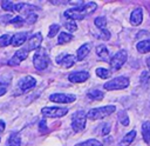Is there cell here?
Wrapping results in <instances>:
<instances>
[{"label": "cell", "instance_id": "1", "mask_svg": "<svg viewBox=\"0 0 150 146\" xmlns=\"http://www.w3.org/2000/svg\"><path fill=\"white\" fill-rule=\"evenodd\" d=\"M97 8V5L93 1L82 4L80 6H75L74 8H69L64 12V16L67 19H71V20H82L86 16L90 15L91 13L95 12V9Z\"/></svg>", "mask_w": 150, "mask_h": 146}, {"label": "cell", "instance_id": "2", "mask_svg": "<svg viewBox=\"0 0 150 146\" xmlns=\"http://www.w3.org/2000/svg\"><path fill=\"white\" fill-rule=\"evenodd\" d=\"M115 111H116V106H114V105L96 107V108H91L87 113V117L90 120H98V119H102L104 117H108V115L112 114Z\"/></svg>", "mask_w": 150, "mask_h": 146}, {"label": "cell", "instance_id": "3", "mask_svg": "<svg viewBox=\"0 0 150 146\" xmlns=\"http://www.w3.org/2000/svg\"><path fill=\"white\" fill-rule=\"evenodd\" d=\"M48 62H49V58H48V53H47L46 48H43V47L38 48L34 54V58H33L34 67L38 71H42V69L47 68Z\"/></svg>", "mask_w": 150, "mask_h": 146}, {"label": "cell", "instance_id": "4", "mask_svg": "<svg viewBox=\"0 0 150 146\" xmlns=\"http://www.w3.org/2000/svg\"><path fill=\"white\" fill-rule=\"evenodd\" d=\"M130 84V80L128 77H124V75H120V77H116L111 80H109L108 82H105L103 85L104 89L107 91H114V89H124L129 86Z\"/></svg>", "mask_w": 150, "mask_h": 146}, {"label": "cell", "instance_id": "5", "mask_svg": "<svg viewBox=\"0 0 150 146\" xmlns=\"http://www.w3.org/2000/svg\"><path fill=\"white\" fill-rule=\"evenodd\" d=\"M87 113L84 111H77L74 113L73 118H71V128L74 132L79 133L81 131L84 130L86 127V121H87Z\"/></svg>", "mask_w": 150, "mask_h": 146}, {"label": "cell", "instance_id": "6", "mask_svg": "<svg viewBox=\"0 0 150 146\" xmlns=\"http://www.w3.org/2000/svg\"><path fill=\"white\" fill-rule=\"evenodd\" d=\"M127 58H128V53L125 49H120L117 53H115L112 55V58L110 59V62H109L111 69L112 71L120 69L124 65V62L127 61Z\"/></svg>", "mask_w": 150, "mask_h": 146}, {"label": "cell", "instance_id": "7", "mask_svg": "<svg viewBox=\"0 0 150 146\" xmlns=\"http://www.w3.org/2000/svg\"><path fill=\"white\" fill-rule=\"evenodd\" d=\"M41 113L45 117L49 118H61L68 113L67 107H43L41 110Z\"/></svg>", "mask_w": 150, "mask_h": 146}, {"label": "cell", "instance_id": "8", "mask_svg": "<svg viewBox=\"0 0 150 146\" xmlns=\"http://www.w3.org/2000/svg\"><path fill=\"white\" fill-rule=\"evenodd\" d=\"M49 100L56 104H70L76 100L74 94H64V93H54L49 97Z\"/></svg>", "mask_w": 150, "mask_h": 146}, {"label": "cell", "instance_id": "9", "mask_svg": "<svg viewBox=\"0 0 150 146\" xmlns=\"http://www.w3.org/2000/svg\"><path fill=\"white\" fill-rule=\"evenodd\" d=\"M36 85V80L30 77V75H26V77H22L19 81H18V87L22 91V92H27L32 88H34Z\"/></svg>", "mask_w": 150, "mask_h": 146}, {"label": "cell", "instance_id": "10", "mask_svg": "<svg viewBox=\"0 0 150 146\" xmlns=\"http://www.w3.org/2000/svg\"><path fill=\"white\" fill-rule=\"evenodd\" d=\"M42 42V34L40 32L33 34L28 40H27V44H26V51L29 52V51H33V49H38L40 48V45Z\"/></svg>", "mask_w": 150, "mask_h": 146}, {"label": "cell", "instance_id": "11", "mask_svg": "<svg viewBox=\"0 0 150 146\" xmlns=\"http://www.w3.org/2000/svg\"><path fill=\"white\" fill-rule=\"evenodd\" d=\"M28 55V52L23 49H19L14 53V55L8 60V66H19Z\"/></svg>", "mask_w": 150, "mask_h": 146}, {"label": "cell", "instance_id": "12", "mask_svg": "<svg viewBox=\"0 0 150 146\" xmlns=\"http://www.w3.org/2000/svg\"><path fill=\"white\" fill-rule=\"evenodd\" d=\"M55 61H56V64L61 65L62 67L69 68V67H71L75 64V57L71 55V54H64V53H62V54H60L55 59Z\"/></svg>", "mask_w": 150, "mask_h": 146}, {"label": "cell", "instance_id": "13", "mask_svg": "<svg viewBox=\"0 0 150 146\" xmlns=\"http://www.w3.org/2000/svg\"><path fill=\"white\" fill-rule=\"evenodd\" d=\"M89 78V73L84 72V71H77V72H73L68 75V79L70 82L74 84H80V82H84L86 80H88Z\"/></svg>", "mask_w": 150, "mask_h": 146}, {"label": "cell", "instance_id": "14", "mask_svg": "<svg viewBox=\"0 0 150 146\" xmlns=\"http://www.w3.org/2000/svg\"><path fill=\"white\" fill-rule=\"evenodd\" d=\"M27 40H28V32H19V33L13 35V38H12V46L19 47V46L23 45Z\"/></svg>", "mask_w": 150, "mask_h": 146}, {"label": "cell", "instance_id": "15", "mask_svg": "<svg viewBox=\"0 0 150 146\" xmlns=\"http://www.w3.org/2000/svg\"><path fill=\"white\" fill-rule=\"evenodd\" d=\"M142 20H143V11H142L141 7H137V8H135V9L131 12L130 22H131V25H134V26H138V25H141Z\"/></svg>", "mask_w": 150, "mask_h": 146}, {"label": "cell", "instance_id": "16", "mask_svg": "<svg viewBox=\"0 0 150 146\" xmlns=\"http://www.w3.org/2000/svg\"><path fill=\"white\" fill-rule=\"evenodd\" d=\"M90 48H91V44H83L76 52V59L77 60H83L90 52Z\"/></svg>", "mask_w": 150, "mask_h": 146}, {"label": "cell", "instance_id": "17", "mask_svg": "<svg viewBox=\"0 0 150 146\" xmlns=\"http://www.w3.org/2000/svg\"><path fill=\"white\" fill-rule=\"evenodd\" d=\"M96 54L103 60V61H109L110 62V59H109V51L108 48L104 46V45H98L96 47Z\"/></svg>", "mask_w": 150, "mask_h": 146}, {"label": "cell", "instance_id": "18", "mask_svg": "<svg viewBox=\"0 0 150 146\" xmlns=\"http://www.w3.org/2000/svg\"><path fill=\"white\" fill-rule=\"evenodd\" d=\"M7 146H21V138L20 134L13 132L7 139Z\"/></svg>", "mask_w": 150, "mask_h": 146}, {"label": "cell", "instance_id": "19", "mask_svg": "<svg viewBox=\"0 0 150 146\" xmlns=\"http://www.w3.org/2000/svg\"><path fill=\"white\" fill-rule=\"evenodd\" d=\"M135 137H136V131H135V130L130 131L129 133H127V134L123 137V139H122L121 142H120V146H129V145L134 141Z\"/></svg>", "mask_w": 150, "mask_h": 146}, {"label": "cell", "instance_id": "20", "mask_svg": "<svg viewBox=\"0 0 150 146\" xmlns=\"http://www.w3.org/2000/svg\"><path fill=\"white\" fill-rule=\"evenodd\" d=\"M136 48L139 53H148L150 52V39H146V40H142L139 42H137L136 45Z\"/></svg>", "mask_w": 150, "mask_h": 146}, {"label": "cell", "instance_id": "21", "mask_svg": "<svg viewBox=\"0 0 150 146\" xmlns=\"http://www.w3.org/2000/svg\"><path fill=\"white\" fill-rule=\"evenodd\" d=\"M87 97L90 99V100H95V101H98V100H102L104 98V93L100 89H91L87 93Z\"/></svg>", "mask_w": 150, "mask_h": 146}, {"label": "cell", "instance_id": "22", "mask_svg": "<svg viewBox=\"0 0 150 146\" xmlns=\"http://www.w3.org/2000/svg\"><path fill=\"white\" fill-rule=\"evenodd\" d=\"M142 134H143V139L145 140V142L150 145V121L143 122V125H142Z\"/></svg>", "mask_w": 150, "mask_h": 146}, {"label": "cell", "instance_id": "23", "mask_svg": "<svg viewBox=\"0 0 150 146\" xmlns=\"http://www.w3.org/2000/svg\"><path fill=\"white\" fill-rule=\"evenodd\" d=\"M73 39V35L68 32H61L57 36V44L59 45H62V44H66V42H69L70 40Z\"/></svg>", "mask_w": 150, "mask_h": 146}, {"label": "cell", "instance_id": "24", "mask_svg": "<svg viewBox=\"0 0 150 146\" xmlns=\"http://www.w3.org/2000/svg\"><path fill=\"white\" fill-rule=\"evenodd\" d=\"M63 26L66 27V29H67L70 34L77 29V25H76V22H75L74 20H71V19H67V20H64Z\"/></svg>", "mask_w": 150, "mask_h": 146}, {"label": "cell", "instance_id": "25", "mask_svg": "<svg viewBox=\"0 0 150 146\" xmlns=\"http://www.w3.org/2000/svg\"><path fill=\"white\" fill-rule=\"evenodd\" d=\"M139 81H141V85H142V86H144V87L149 86V85H150V74H149V72L143 71L142 74H141Z\"/></svg>", "mask_w": 150, "mask_h": 146}, {"label": "cell", "instance_id": "26", "mask_svg": "<svg viewBox=\"0 0 150 146\" xmlns=\"http://www.w3.org/2000/svg\"><path fill=\"white\" fill-rule=\"evenodd\" d=\"M94 22H95V26H96L97 28H100L101 31L105 29L107 20H105V18H104V16H97V18L94 20Z\"/></svg>", "mask_w": 150, "mask_h": 146}, {"label": "cell", "instance_id": "27", "mask_svg": "<svg viewBox=\"0 0 150 146\" xmlns=\"http://www.w3.org/2000/svg\"><path fill=\"white\" fill-rule=\"evenodd\" d=\"M12 38H13V35H9V34L1 35L0 36V47H6L9 44L12 45Z\"/></svg>", "mask_w": 150, "mask_h": 146}, {"label": "cell", "instance_id": "28", "mask_svg": "<svg viewBox=\"0 0 150 146\" xmlns=\"http://www.w3.org/2000/svg\"><path fill=\"white\" fill-rule=\"evenodd\" d=\"M75 146H103V145H102V142H100L96 139H89V140H86L83 142L76 144Z\"/></svg>", "mask_w": 150, "mask_h": 146}, {"label": "cell", "instance_id": "29", "mask_svg": "<svg viewBox=\"0 0 150 146\" xmlns=\"http://www.w3.org/2000/svg\"><path fill=\"white\" fill-rule=\"evenodd\" d=\"M60 31V25L57 24H53L49 26V31H48V38H54L56 36V34Z\"/></svg>", "mask_w": 150, "mask_h": 146}, {"label": "cell", "instance_id": "30", "mask_svg": "<svg viewBox=\"0 0 150 146\" xmlns=\"http://www.w3.org/2000/svg\"><path fill=\"white\" fill-rule=\"evenodd\" d=\"M118 121L122 125H124V126H128L129 125V117H128V114H127L125 111H121L118 113Z\"/></svg>", "mask_w": 150, "mask_h": 146}, {"label": "cell", "instance_id": "31", "mask_svg": "<svg viewBox=\"0 0 150 146\" xmlns=\"http://www.w3.org/2000/svg\"><path fill=\"white\" fill-rule=\"evenodd\" d=\"M96 75L100 77V78H102V79H107V78L110 77V71L100 67V68H96Z\"/></svg>", "mask_w": 150, "mask_h": 146}, {"label": "cell", "instance_id": "32", "mask_svg": "<svg viewBox=\"0 0 150 146\" xmlns=\"http://www.w3.org/2000/svg\"><path fill=\"white\" fill-rule=\"evenodd\" d=\"M14 6H15V4H13L12 1H2V2H1V8H2L4 11L14 12Z\"/></svg>", "mask_w": 150, "mask_h": 146}, {"label": "cell", "instance_id": "33", "mask_svg": "<svg viewBox=\"0 0 150 146\" xmlns=\"http://www.w3.org/2000/svg\"><path fill=\"white\" fill-rule=\"evenodd\" d=\"M36 20H38V15L35 13H32V14H29V15L26 16L25 22H27V24H34Z\"/></svg>", "mask_w": 150, "mask_h": 146}, {"label": "cell", "instance_id": "34", "mask_svg": "<svg viewBox=\"0 0 150 146\" xmlns=\"http://www.w3.org/2000/svg\"><path fill=\"white\" fill-rule=\"evenodd\" d=\"M25 22V20H23V18L22 16H15V18H13V19H11L9 20V24H14V25H22Z\"/></svg>", "mask_w": 150, "mask_h": 146}, {"label": "cell", "instance_id": "35", "mask_svg": "<svg viewBox=\"0 0 150 146\" xmlns=\"http://www.w3.org/2000/svg\"><path fill=\"white\" fill-rule=\"evenodd\" d=\"M100 38L103 39V40H109V39H110V32H109L107 28L103 29V31H101V35H100Z\"/></svg>", "mask_w": 150, "mask_h": 146}, {"label": "cell", "instance_id": "36", "mask_svg": "<svg viewBox=\"0 0 150 146\" xmlns=\"http://www.w3.org/2000/svg\"><path fill=\"white\" fill-rule=\"evenodd\" d=\"M110 132V125L109 124H104V126H103V128H102V135H107L108 133Z\"/></svg>", "mask_w": 150, "mask_h": 146}, {"label": "cell", "instance_id": "37", "mask_svg": "<svg viewBox=\"0 0 150 146\" xmlns=\"http://www.w3.org/2000/svg\"><path fill=\"white\" fill-rule=\"evenodd\" d=\"M6 91H7V86H6V84H4V82L0 81V97L4 95V94L6 93Z\"/></svg>", "mask_w": 150, "mask_h": 146}, {"label": "cell", "instance_id": "38", "mask_svg": "<svg viewBox=\"0 0 150 146\" xmlns=\"http://www.w3.org/2000/svg\"><path fill=\"white\" fill-rule=\"evenodd\" d=\"M40 131L41 132H47L48 131V128L46 127V121L45 120H41L40 121Z\"/></svg>", "mask_w": 150, "mask_h": 146}, {"label": "cell", "instance_id": "39", "mask_svg": "<svg viewBox=\"0 0 150 146\" xmlns=\"http://www.w3.org/2000/svg\"><path fill=\"white\" fill-rule=\"evenodd\" d=\"M5 131V121L0 120V133H2Z\"/></svg>", "mask_w": 150, "mask_h": 146}, {"label": "cell", "instance_id": "40", "mask_svg": "<svg viewBox=\"0 0 150 146\" xmlns=\"http://www.w3.org/2000/svg\"><path fill=\"white\" fill-rule=\"evenodd\" d=\"M146 66L149 67V71H150V57L146 59Z\"/></svg>", "mask_w": 150, "mask_h": 146}]
</instances>
